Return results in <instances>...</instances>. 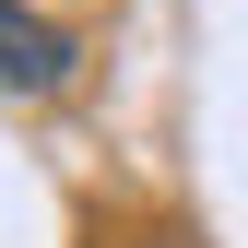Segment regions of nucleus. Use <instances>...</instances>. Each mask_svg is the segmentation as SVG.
<instances>
[{
    "label": "nucleus",
    "mask_w": 248,
    "mask_h": 248,
    "mask_svg": "<svg viewBox=\"0 0 248 248\" xmlns=\"http://www.w3.org/2000/svg\"><path fill=\"white\" fill-rule=\"evenodd\" d=\"M71 71V36L36 12V0H0V95H47Z\"/></svg>",
    "instance_id": "f257e3e1"
}]
</instances>
